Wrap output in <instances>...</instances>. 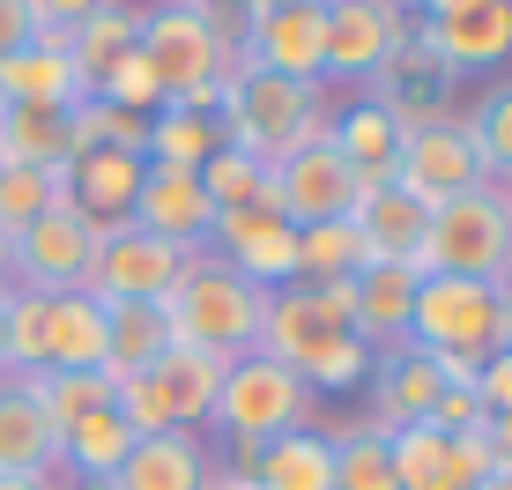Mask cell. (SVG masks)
<instances>
[{"label":"cell","mask_w":512,"mask_h":490,"mask_svg":"<svg viewBox=\"0 0 512 490\" xmlns=\"http://www.w3.org/2000/svg\"><path fill=\"white\" fill-rule=\"evenodd\" d=\"M364 268H372V253H364L357 216L297 231V283H349V275H364Z\"/></svg>","instance_id":"obj_32"},{"label":"cell","mask_w":512,"mask_h":490,"mask_svg":"<svg viewBox=\"0 0 512 490\" xmlns=\"http://www.w3.org/2000/svg\"><path fill=\"white\" fill-rule=\"evenodd\" d=\"M386 186L416 194L423 208H438V201L468 194V186H483V164H475L468 127H461V119H438V127L401 134V156H394V179H386Z\"/></svg>","instance_id":"obj_14"},{"label":"cell","mask_w":512,"mask_h":490,"mask_svg":"<svg viewBox=\"0 0 512 490\" xmlns=\"http://www.w3.org/2000/svg\"><path fill=\"white\" fill-rule=\"evenodd\" d=\"M409 23H416L409 0H327V75L364 90Z\"/></svg>","instance_id":"obj_13"},{"label":"cell","mask_w":512,"mask_h":490,"mask_svg":"<svg viewBox=\"0 0 512 490\" xmlns=\"http://www.w3.org/2000/svg\"><path fill=\"white\" fill-rule=\"evenodd\" d=\"M275 8H327V0H275Z\"/></svg>","instance_id":"obj_51"},{"label":"cell","mask_w":512,"mask_h":490,"mask_svg":"<svg viewBox=\"0 0 512 490\" xmlns=\"http://www.w3.org/2000/svg\"><path fill=\"white\" fill-rule=\"evenodd\" d=\"M45 372H104V305L90 290H60L45 312Z\"/></svg>","instance_id":"obj_27"},{"label":"cell","mask_w":512,"mask_h":490,"mask_svg":"<svg viewBox=\"0 0 512 490\" xmlns=\"http://www.w3.org/2000/svg\"><path fill=\"white\" fill-rule=\"evenodd\" d=\"M208 476H216L208 439H193V431H156V439H134L127 461L112 468V483H97V490H208Z\"/></svg>","instance_id":"obj_17"},{"label":"cell","mask_w":512,"mask_h":490,"mask_svg":"<svg viewBox=\"0 0 512 490\" xmlns=\"http://www.w3.org/2000/svg\"><path fill=\"white\" fill-rule=\"evenodd\" d=\"M334 490H394V453L379 424H334Z\"/></svg>","instance_id":"obj_36"},{"label":"cell","mask_w":512,"mask_h":490,"mask_svg":"<svg viewBox=\"0 0 512 490\" xmlns=\"http://www.w3.org/2000/svg\"><path fill=\"white\" fill-rule=\"evenodd\" d=\"M416 268H401V260H372V268L357 275V312H349V327L364 335L372 357L409 342V305H416Z\"/></svg>","instance_id":"obj_20"},{"label":"cell","mask_w":512,"mask_h":490,"mask_svg":"<svg viewBox=\"0 0 512 490\" xmlns=\"http://www.w3.org/2000/svg\"><path fill=\"white\" fill-rule=\"evenodd\" d=\"M0 290H15V231H0Z\"/></svg>","instance_id":"obj_45"},{"label":"cell","mask_w":512,"mask_h":490,"mask_svg":"<svg viewBox=\"0 0 512 490\" xmlns=\"http://www.w3.org/2000/svg\"><path fill=\"white\" fill-rule=\"evenodd\" d=\"M0 357H8V290H0Z\"/></svg>","instance_id":"obj_50"},{"label":"cell","mask_w":512,"mask_h":490,"mask_svg":"<svg viewBox=\"0 0 512 490\" xmlns=\"http://www.w3.org/2000/svg\"><path fill=\"white\" fill-rule=\"evenodd\" d=\"M186 268H193L186 245H164V238L134 231V223H119V231H97L90 283L82 290H90L97 305H164Z\"/></svg>","instance_id":"obj_10"},{"label":"cell","mask_w":512,"mask_h":490,"mask_svg":"<svg viewBox=\"0 0 512 490\" xmlns=\"http://www.w3.org/2000/svg\"><path fill=\"white\" fill-rule=\"evenodd\" d=\"M327 142L349 156V171H357L364 186H386L394 179V156H401V127H394V112L372 97V90H357L342 104V112L327 119Z\"/></svg>","instance_id":"obj_22"},{"label":"cell","mask_w":512,"mask_h":490,"mask_svg":"<svg viewBox=\"0 0 512 490\" xmlns=\"http://www.w3.org/2000/svg\"><path fill=\"white\" fill-rule=\"evenodd\" d=\"M498 305H505V335H512V275L498 283Z\"/></svg>","instance_id":"obj_49"},{"label":"cell","mask_w":512,"mask_h":490,"mask_svg":"<svg viewBox=\"0 0 512 490\" xmlns=\"http://www.w3.org/2000/svg\"><path fill=\"white\" fill-rule=\"evenodd\" d=\"M357 231H364V253L372 260H401V268L423 275V231H431V208L401 186H372L357 201Z\"/></svg>","instance_id":"obj_25"},{"label":"cell","mask_w":512,"mask_h":490,"mask_svg":"<svg viewBox=\"0 0 512 490\" xmlns=\"http://www.w3.org/2000/svg\"><path fill=\"white\" fill-rule=\"evenodd\" d=\"M0 490H60V476H0Z\"/></svg>","instance_id":"obj_47"},{"label":"cell","mask_w":512,"mask_h":490,"mask_svg":"<svg viewBox=\"0 0 512 490\" xmlns=\"http://www.w3.org/2000/svg\"><path fill=\"white\" fill-rule=\"evenodd\" d=\"M97 104H112V112H134V119H149V112H164V82L149 75V60H141V52H127V60H119L112 75H104Z\"/></svg>","instance_id":"obj_40"},{"label":"cell","mask_w":512,"mask_h":490,"mask_svg":"<svg viewBox=\"0 0 512 490\" xmlns=\"http://www.w3.org/2000/svg\"><path fill=\"white\" fill-rule=\"evenodd\" d=\"M149 8H171V0H149Z\"/></svg>","instance_id":"obj_53"},{"label":"cell","mask_w":512,"mask_h":490,"mask_svg":"<svg viewBox=\"0 0 512 490\" xmlns=\"http://www.w3.org/2000/svg\"><path fill=\"white\" fill-rule=\"evenodd\" d=\"M349 312H357V275L349 283H290L268 297L260 349L290 364L312 394H357L372 379V349L349 327Z\"/></svg>","instance_id":"obj_1"},{"label":"cell","mask_w":512,"mask_h":490,"mask_svg":"<svg viewBox=\"0 0 512 490\" xmlns=\"http://www.w3.org/2000/svg\"><path fill=\"white\" fill-rule=\"evenodd\" d=\"M134 52L149 60V75L164 82V104L201 112V119L223 112V45L208 38V23L186 8V0H171V8H141V45Z\"/></svg>","instance_id":"obj_8"},{"label":"cell","mask_w":512,"mask_h":490,"mask_svg":"<svg viewBox=\"0 0 512 490\" xmlns=\"http://www.w3.org/2000/svg\"><path fill=\"white\" fill-rule=\"evenodd\" d=\"M134 45H141V8H127V0H104L90 23L67 38V60H75L82 97H97V90H104V75H112V67L127 60Z\"/></svg>","instance_id":"obj_29"},{"label":"cell","mask_w":512,"mask_h":490,"mask_svg":"<svg viewBox=\"0 0 512 490\" xmlns=\"http://www.w3.org/2000/svg\"><path fill=\"white\" fill-rule=\"evenodd\" d=\"M201 194L216 201V216H223V208H268V164L223 142V149L201 164Z\"/></svg>","instance_id":"obj_37"},{"label":"cell","mask_w":512,"mask_h":490,"mask_svg":"<svg viewBox=\"0 0 512 490\" xmlns=\"http://www.w3.org/2000/svg\"><path fill=\"white\" fill-rule=\"evenodd\" d=\"M253 67L282 82H327V8H268L253 23Z\"/></svg>","instance_id":"obj_18"},{"label":"cell","mask_w":512,"mask_h":490,"mask_svg":"<svg viewBox=\"0 0 512 490\" xmlns=\"http://www.w3.org/2000/svg\"><path fill=\"white\" fill-rule=\"evenodd\" d=\"M179 342L171 335V312L164 305H104V379H134V372H149L164 349Z\"/></svg>","instance_id":"obj_28"},{"label":"cell","mask_w":512,"mask_h":490,"mask_svg":"<svg viewBox=\"0 0 512 490\" xmlns=\"http://www.w3.org/2000/svg\"><path fill=\"white\" fill-rule=\"evenodd\" d=\"M0 104H38V112H75L82 104V82H75V60H67L60 38H30L23 52L0 60Z\"/></svg>","instance_id":"obj_23"},{"label":"cell","mask_w":512,"mask_h":490,"mask_svg":"<svg viewBox=\"0 0 512 490\" xmlns=\"http://www.w3.org/2000/svg\"><path fill=\"white\" fill-rule=\"evenodd\" d=\"M208 253L268 297L297 283V223H282L275 208H223L208 231Z\"/></svg>","instance_id":"obj_12"},{"label":"cell","mask_w":512,"mask_h":490,"mask_svg":"<svg viewBox=\"0 0 512 490\" xmlns=\"http://www.w3.org/2000/svg\"><path fill=\"white\" fill-rule=\"evenodd\" d=\"M423 275H468V283H505L512 275V186L483 179L468 194L431 208L423 231Z\"/></svg>","instance_id":"obj_4"},{"label":"cell","mask_w":512,"mask_h":490,"mask_svg":"<svg viewBox=\"0 0 512 490\" xmlns=\"http://www.w3.org/2000/svg\"><path fill=\"white\" fill-rule=\"evenodd\" d=\"M216 387H223V357L171 342L149 372L119 379V387H112V409L127 416L134 439H156V431H201L208 409H216Z\"/></svg>","instance_id":"obj_6"},{"label":"cell","mask_w":512,"mask_h":490,"mask_svg":"<svg viewBox=\"0 0 512 490\" xmlns=\"http://www.w3.org/2000/svg\"><path fill=\"white\" fill-rule=\"evenodd\" d=\"M438 45V60L453 67V75H490V67L512 60V0H475L468 15H453V23H423Z\"/></svg>","instance_id":"obj_24"},{"label":"cell","mask_w":512,"mask_h":490,"mask_svg":"<svg viewBox=\"0 0 512 490\" xmlns=\"http://www.w3.org/2000/svg\"><path fill=\"white\" fill-rule=\"evenodd\" d=\"M364 387H372V416H364V424H379V431H401V424H423V416H431V401H438V387H446V379H438V364L423 357V349H386V357H372V379H364Z\"/></svg>","instance_id":"obj_19"},{"label":"cell","mask_w":512,"mask_h":490,"mask_svg":"<svg viewBox=\"0 0 512 490\" xmlns=\"http://www.w3.org/2000/svg\"><path fill=\"white\" fill-rule=\"evenodd\" d=\"M90 253H97V231L75 216V208H45L38 223L15 231V283L23 290H82L90 283Z\"/></svg>","instance_id":"obj_15"},{"label":"cell","mask_w":512,"mask_h":490,"mask_svg":"<svg viewBox=\"0 0 512 490\" xmlns=\"http://www.w3.org/2000/svg\"><path fill=\"white\" fill-rule=\"evenodd\" d=\"M512 335H505V305H498V283H468V275H423L416 283V305H409V349L423 357H498Z\"/></svg>","instance_id":"obj_7"},{"label":"cell","mask_w":512,"mask_h":490,"mask_svg":"<svg viewBox=\"0 0 512 490\" xmlns=\"http://www.w3.org/2000/svg\"><path fill=\"white\" fill-rule=\"evenodd\" d=\"M223 149V127L201 112H179V104H164V112H149V142H141V156L164 171H201L208 156Z\"/></svg>","instance_id":"obj_31"},{"label":"cell","mask_w":512,"mask_h":490,"mask_svg":"<svg viewBox=\"0 0 512 490\" xmlns=\"http://www.w3.org/2000/svg\"><path fill=\"white\" fill-rule=\"evenodd\" d=\"M490 446H498V461H512V416H490Z\"/></svg>","instance_id":"obj_46"},{"label":"cell","mask_w":512,"mask_h":490,"mask_svg":"<svg viewBox=\"0 0 512 490\" xmlns=\"http://www.w3.org/2000/svg\"><path fill=\"white\" fill-rule=\"evenodd\" d=\"M208 424L231 439V468H253V453L268 439H282V431H297V424H320V394H312L290 364H275L268 349H245V357L223 364Z\"/></svg>","instance_id":"obj_2"},{"label":"cell","mask_w":512,"mask_h":490,"mask_svg":"<svg viewBox=\"0 0 512 490\" xmlns=\"http://www.w3.org/2000/svg\"><path fill=\"white\" fill-rule=\"evenodd\" d=\"M127 446H134L127 416H119V409H90L82 424L60 431V468H67L75 490H97V483H112V468L127 461Z\"/></svg>","instance_id":"obj_30"},{"label":"cell","mask_w":512,"mask_h":490,"mask_svg":"<svg viewBox=\"0 0 512 490\" xmlns=\"http://www.w3.org/2000/svg\"><path fill=\"white\" fill-rule=\"evenodd\" d=\"M364 194H372V186L349 171V156L334 149L327 134H312V142H297L282 164H268V208H275L282 223H297V231L357 216Z\"/></svg>","instance_id":"obj_9"},{"label":"cell","mask_w":512,"mask_h":490,"mask_svg":"<svg viewBox=\"0 0 512 490\" xmlns=\"http://www.w3.org/2000/svg\"><path fill=\"white\" fill-rule=\"evenodd\" d=\"M0 164H67V112L0 104Z\"/></svg>","instance_id":"obj_34"},{"label":"cell","mask_w":512,"mask_h":490,"mask_svg":"<svg viewBox=\"0 0 512 490\" xmlns=\"http://www.w3.org/2000/svg\"><path fill=\"white\" fill-rule=\"evenodd\" d=\"M260 490H334V431L327 424H297L268 439L253 453V468H245Z\"/></svg>","instance_id":"obj_26"},{"label":"cell","mask_w":512,"mask_h":490,"mask_svg":"<svg viewBox=\"0 0 512 490\" xmlns=\"http://www.w3.org/2000/svg\"><path fill=\"white\" fill-rule=\"evenodd\" d=\"M461 127H468V142H475V164H483V179L512 186V82H498V90L475 104Z\"/></svg>","instance_id":"obj_38"},{"label":"cell","mask_w":512,"mask_h":490,"mask_svg":"<svg viewBox=\"0 0 512 490\" xmlns=\"http://www.w3.org/2000/svg\"><path fill=\"white\" fill-rule=\"evenodd\" d=\"M134 231L164 238V245H186V253H201L208 231H216V201L201 194V171H164L149 164L141 171V194H134Z\"/></svg>","instance_id":"obj_16"},{"label":"cell","mask_w":512,"mask_h":490,"mask_svg":"<svg viewBox=\"0 0 512 490\" xmlns=\"http://www.w3.org/2000/svg\"><path fill=\"white\" fill-rule=\"evenodd\" d=\"M171 312V335L186 349H208V357H245V349H260V327H268V290H253L245 275H231L216 253H193V268L179 275V290L164 297Z\"/></svg>","instance_id":"obj_3"},{"label":"cell","mask_w":512,"mask_h":490,"mask_svg":"<svg viewBox=\"0 0 512 490\" xmlns=\"http://www.w3.org/2000/svg\"><path fill=\"white\" fill-rule=\"evenodd\" d=\"M475 394H483L490 416H512V342L498 357H483V372H475Z\"/></svg>","instance_id":"obj_43"},{"label":"cell","mask_w":512,"mask_h":490,"mask_svg":"<svg viewBox=\"0 0 512 490\" xmlns=\"http://www.w3.org/2000/svg\"><path fill=\"white\" fill-rule=\"evenodd\" d=\"M423 424H438V431L461 439V431H490V409H483V394H475V387H438V401H431Z\"/></svg>","instance_id":"obj_42"},{"label":"cell","mask_w":512,"mask_h":490,"mask_svg":"<svg viewBox=\"0 0 512 490\" xmlns=\"http://www.w3.org/2000/svg\"><path fill=\"white\" fill-rule=\"evenodd\" d=\"M23 8H30V38H60V45H67V38H75V30L104 8V0H23Z\"/></svg>","instance_id":"obj_41"},{"label":"cell","mask_w":512,"mask_h":490,"mask_svg":"<svg viewBox=\"0 0 512 490\" xmlns=\"http://www.w3.org/2000/svg\"><path fill=\"white\" fill-rule=\"evenodd\" d=\"M45 208H67V164H0V231H23Z\"/></svg>","instance_id":"obj_35"},{"label":"cell","mask_w":512,"mask_h":490,"mask_svg":"<svg viewBox=\"0 0 512 490\" xmlns=\"http://www.w3.org/2000/svg\"><path fill=\"white\" fill-rule=\"evenodd\" d=\"M45 312L52 297L45 290H8V357H0V372H45Z\"/></svg>","instance_id":"obj_39"},{"label":"cell","mask_w":512,"mask_h":490,"mask_svg":"<svg viewBox=\"0 0 512 490\" xmlns=\"http://www.w3.org/2000/svg\"><path fill=\"white\" fill-rule=\"evenodd\" d=\"M23 45H30V8H23V0H0V60L23 52Z\"/></svg>","instance_id":"obj_44"},{"label":"cell","mask_w":512,"mask_h":490,"mask_svg":"<svg viewBox=\"0 0 512 490\" xmlns=\"http://www.w3.org/2000/svg\"><path fill=\"white\" fill-rule=\"evenodd\" d=\"M15 379L30 387V401L45 409L52 431L82 424L90 409H112V379H104V372H15Z\"/></svg>","instance_id":"obj_33"},{"label":"cell","mask_w":512,"mask_h":490,"mask_svg":"<svg viewBox=\"0 0 512 490\" xmlns=\"http://www.w3.org/2000/svg\"><path fill=\"white\" fill-rule=\"evenodd\" d=\"M245 8H275V0H245Z\"/></svg>","instance_id":"obj_52"},{"label":"cell","mask_w":512,"mask_h":490,"mask_svg":"<svg viewBox=\"0 0 512 490\" xmlns=\"http://www.w3.org/2000/svg\"><path fill=\"white\" fill-rule=\"evenodd\" d=\"M0 476H60V431L15 372H0Z\"/></svg>","instance_id":"obj_21"},{"label":"cell","mask_w":512,"mask_h":490,"mask_svg":"<svg viewBox=\"0 0 512 490\" xmlns=\"http://www.w3.org/2000/svg\"><path fill=\"white\" fill-rule=\"evenodd\" d=\"M386 453H394V490H475L498 468V446L490 431H438V424H401L386 431Z\"/></svg>","instance_id":"obj_11"},{"label":"cell","mask_w":512,"mask_h":490,"mask_svg":"<svg viewBox=\"0 0 512 490\" xmlns=\"http://www.w3.org/2000/svg\"><path fill=\"white\" fill-rule=\"evenodd\" d=\"M475 490H512V461H498V468H490V476L475 483Z\"/></svg>","instance_id":"obj_48"},{"label":"cell","mask_w":512,"mask_h":490,"mask_svg":"<svg viewBox=\"0 0 512 490\" xmlns=\"http://www.w3.org/2000/svg\"><path fill=\"white\" fill-rule=\"evenodd\" d=\"M327 104H320V82H282L268 67H253V75H238L231 90H223V142L260 156V164H282L297 142H312V134H327Z\"/></svg>","instance_id":"obj_5"}]
</instances>
